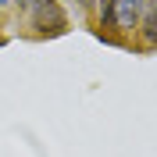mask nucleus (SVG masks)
<instances>
[{
	"mask_svg": "<svg viewBox=\"0 0 157 157\" xmlns=\"http://www.w3.org/2000/svg\"><path fill=\"white\" fill-rule=\"evenodd\" d=\"M4 7H14V0H0V11H4Z\"/></svg>",
	"mask_w": 157,
	"mask_h": 157,
	"instance_id": "obj_4",
	"label": "nucleus"
},
{
	"mask_svg": "<svg viewBox=\"0 0 157 157\" xmlns=\"http://www.w3.org/2000/svg\"><path fill=\"white\" fill-rule=\"evenodd\" d=\"M14 7L25 14V29L36 39H54L68 32V11L61 0H14Z\"/></svg>",
	"mask_w": 157,
	"mask_h": 157,
	"instance_id": "obj_1",
	"label": "nucleus"
},
{
	"mask_svg": "<svg viewBox=\"0 0 157 157\" xmlns=\"http://www.w3.org/2000/svg\"><path fill=\"white\" fill-rule=\"evenodd\" d=\"M75 4H78V7H86V11H89L93 4H97V0H75Z\"/></svg>",
	"mask_w": 157,
	"mask_h": 157,
	"instance_id": "obj_3",
	"label": "nucleus"
},
{
	"mask_svg": "<svg viewBox=\"0 0 157 157\" xmlns=\"http://www.w3.org/2000/svg\"><path fill=\"white\" fill-rule=\"evenodd\" d=\"M136 32H139V39H143V50L154 54L157 50V0H143V14H139Z\"/></svg>",
	"mask_w": 157,
	"mask_h": 157,
	"instance_id": "obj_2",
	"label": "nucleus"
}]
</instances>
